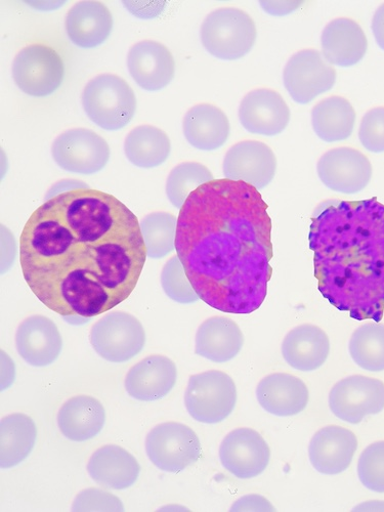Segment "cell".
Instances as JSON below:
<instances>
[{"instance_id": "cell-1", "label": "cell", "mask_w": 384, "mask_h": 512, "mask_svg": "<svg viewBox=\"0 0 384 512\" xmlns=\"http://www.w3.org/2000/svg\"><path fill=\"white\" fill-rule=\"evenodd\" d=\"M147 259L137 217L90 188L47 199L20 240L23 276L38 300L62 317L94 318L130 297Z\"/></svg>"}, {"instance_id": "cell-2", "label": "cell", "mask_w": 384, "mask_h": 512, "mask_svg": "<svg viewBox=\"0 0 384 512\" xmlns=\"http://www.w3.org/2000/svg\"><path fill=\"white\" fill-rule=\"evenodd\" d=\"M267 207L254 187L226 179L201 186L181 208L176 250L209 307L248 315L264 304L273 271Z\"/></svg>"}, {"instance_id": "cell-3", "label": "cell", "mask_w": 384, "mask_h": 512, "mask_svg": "<svg viewBox=\"0 0 384 512\" xmlns=\"http://www.w3.org/2000/svg\"><path fill=\"white\" fill-rule=\"evenodd\" d=\"M321 294L358 321L384 314V205L329 200L316 209L310 231Z\"/></svg>"}, {"instance_id": "cell-4", "label": "cell", "mask_w": 384, "mask_h": 512, "mask_svg": "<svg viewBox=\"0 0 384 512\" xmlns=\"http://www.w3.org/2000/svg\"><path fill=\"white\" fill-rule=\"evenodd\" d=\"M81 101L88 117L110 132L130 123L137 110V98L130 84L114 74H102L90 80Z\"/></svg>"}, {"instance_id": "cell-5", "label": "cell", "mask_w": 384, "mask_h": 512, "mask_svg": "<svg viewBox=\"0 0 384 512\" xmlns=\"http://www.w3.org/2000/svg\"><path fill=\"white\" fill-rule=\"evenodd\" d=\"M204 49L213 57L235 61L245 57L256 40V27L249 15L235 8L210 13L200 30Z\"/></svg>"}, {"instance_id": "cell-6", "label": "cell", "mask_w": 384, "mask_h": 512, "mask_svg": "<svg viewBox=\"0 0 384 512\" xmlns=\"http://www.w3.org/2000/svg\"><path fill=\"white\" fill-rule=\"evenodd\" d=\"M236 403V384L228 374L211 370L190 377L185 406L196 421L220 423L232 414Z\"/></svg>"}, {"instance_id": "cell-7", "label": "cell", "mask_w": 384, "mask_h": 512, "mask_svg": "<svg viewBox=\"0 0 384 512\" xmlns=\"http://www.w3.org/2000/svg\"><path fill=\"white\" fill-rule=\"evenodd\" d=\"M201 452L198 436L182 423H161L146 438L147 456L166 473L183 472L199 460Z\"/></svg>"}, {"instance_id": "cell-8", "label": "cell", "mask_w": 384, "mask_h": 512, "mask_svg": "<svg viewBox=\"0 0 384 512\" xmlns=\"http://www.w3.org/2000/svg\"><path fill=\"white\" fill-rule=\"evenodd\" d=\"M12 73L17 87L24 94L44 98L61 87L65 66L54 49L45 45H31L16 56Z\"/></svg>"}, {"instance_id": "cell-9", "label": "cell", "mask_w": 384, "mask_h": 512, "mask_svg": "<svg viewBox=\"0 0 384 512\" xmlns=\"http://www.w3.org/2000/svg\"><path fill=\"white\" fill-rule=\"evenodd\" d=\"M91 344L104 360L125 363L142 352L146 344V333L142 323L133 315L114 312L94 325Z\"/></svg>"}, {"instance_id": "cell-10", "label": "cell", "mask_w": 384, "mask_h": 512, "mask_svg": "<svg viewBox=\"0 0 384 512\" xmlns=\"http://www.w3.org/2000/svg\"><path fill=\"white\" fill-rule=\"evenodd\" d=\"M52 155L66 172L89 176L101 172L107 165L110 147L95 132L87 128H73L54 141Z\"/></svg>"}, {"instance_id": "cell-11", "label": "cell", "mask_w": 384, "mask_h": 512, "mask_svg": "<svg viewBox=\"0 0 384 512\" xmlns=\"http://www.w3.org/2000/svg\"><path fill=\"white\" fill-rule=\"evenodd\" d=\"M329 407L340 420L358 424L383 411L384 383L363 375L341 379L330 392Z\"/></svg>"}, {"instance_id": "cell-12", "label": "cell", "mask_w": 384, "mask_h": 512, "mask_svg": "<svg viewBox=\"0 0 384 512\" xmlns=\"http://www.w3.org/2000/svg\"><path fill=\"white\" fill-rule=\"evenodd\" d=\"M283 80L292 100L305 105L334 87L336 72L320 52L305 50L290 58Z\"/></svg>"}, {"instance_id": "cell-13", "label": "cell", "mask_w": 384, "mask_h": 512, "mask_svg": "<svg viewBox=\"0 0 384 512\" xmlns=\"http://www.w3.org/2000/svg\"><path fill=\"white\" fill-rule=\"evenodd\" d=\"M321 182L330 190L353 195L364 190L372 177V165L360 151L343 147L328 151L317 165Z\"/></svg>"}, {"instance_id": "cell-14", "label": "cell", "mask_w": 384, "mask_h": 512, "mask_svg": "<svg viewBox=\"0 0 384 512\" xmlns=\"http://www.w3.org/2000/svg\"><path fill=\"white\" fill-rule=\"evenodd\" d=\"M277 169V159L272 149L256 141L234 145L226 154L223 172L227 180L243 182L262 190L269 186Z\"/></svg>"}, {"instance_id": "cell-15", "label": "cell", "mask_w": 384, "mask_h": 512, "mask_svg": "<svg viewBox=\"0 0 384 512\" xmlns=\"http://www.w3.org/2000/svg\"><path fill=\"white\" fill-rule=\"evenodd\" d=\"M220 459L229 473L241 480L261 476L267 469L271 450L265 439L251 429H237L222 442Z\"/></svg>"}, {"instance_id": "cell-16", "label": "cell", "mask_w": 384, "mask_h": 512, "mask_svg": "<svg viewBox=\"0 0 384 512\" xmlns=\"http://www.w3.org/2000/svg\"><path fill=\"white\" fill-rule=\"evenodd\" d=\"M127 68L140 88L159 92L172 82L175 58L165 46L154 40L138 42L127 55Z\"/></svg>"}, {"instance_id": "cell-17", "label": "cell", "mask_w": 384, "mask_h": 512, "mask_svg": "<svg viewBox=\"0 0 384 512\" xmlns=\"http://www.w3.org/2000/svg\"><path fill=\"white\" fill-rule=\"evenodd\" d=\"M239 119L250 134L274 137L287 127L290 110L278 93L260 89L244 97L239 108Z\"/></svg>"}, {"instance_id": "cell-18", "label": "cell", "mask_w": 384, "mask_h": 512, "mask_svg": "<svg viewBox=\"0 0 384 512\" xmlns=\"http://www.w3.org/2000/svg\"><path fill=\"white\" fill-rule=\"evenodd\" d=\"M16 347L20 357L30 366L47 367L59 358L63 339L51 319L34 315L20 324L16 333Z\"/></svg>"}, {"instance_id": "cell-19", "label": "cell", "mask_w": 384, "mask_h": 512, "mask_svg": "<svg viewBox=\"0 0 384 512\" xmlns=\"http://www.w3.org/2000/svg\"><path fill=\"white\" fill-rule=\"evenodd\" d=\"M358 449L355 434L341 426L329 425L318 431L309 446L310 461L316 471L335 476L347 471Z\"/></svg>"}, {"instance_id": "cell-20", "label": "cell", "mask_w": 384, "mask_h": 512, "mask_svg": "<svg viewBox=\"0 0 384 512\" xmlns=\"http://www.w3.org/2000/svg\"><path fill=\"white\" fill-rule=\"evenodd\" d=\"M178 370L174 361L150 356L135 365L125 378V390L132 398L154 402L166 397L176 386Z\"/></svg>"}, {"instance_id": "cell-21", "label": "cell", "mask_w": 384, "mask_h": 512, "mask_svg": "<svg viewBox=\"0 0 384 512\" xmlns=\"http://www.w3.org/2000/svg\"><path fill=\"white\" fill-rule=\"evenodd\" d=\"M256 398L268 413L289 417L307 408L310 394L302 379L287 373H274L261 380Z\"/></svg>"}, {"instance_id": "cell-22", "label": "cell", "mask_w": 384, "mask_h": 512, "mask_svg": "<svg viewBox=\"0 0 384 512\" xmlns=\"http://www.w3.org/2000/svg\"><path fill=\"white\" fill-rule=\"evenodd\" d=\"M323 57L330 65L348 68L358 64L368 49L362 27L348 18L331 21L321 37Z\"/></svg>"}, {"instance_id": "cell-23", "label": "cell", "mask_w": 384, "mask_h": 512, "mask_svg": "<svg viewBox=\"0 0 384 512\" xmlns=\"http://www.w3.org/2000/svg\"><path fill=\"white\" fill-rule=\"evenodd\" d=\"M329 354V337L324 330L315 325L297 326L283 340V358L297 371L312 372L321 368Z\"/></svg>"}, {"instance_id": "cell-24", "label": "cell", "mask_w": 384, "mask_h": 512, "mask_svg": "<svg viewBox=\"0 0 384 512\" xmlns=\"http://www.w3.org/2000/svg\"><path fill=\"white\" fill-rule=\"evenodd\" d=\"M88 472L103 488L125 490L138 481L141 466L130 452L116 445H107L93 454Z\"/></svg>"}, {"instance_id": "cell-25", "label": "cell", "mask_w": 384, "mask_h": 512, "mask_svg": "<svg viewBox=\"0 0 384 512\" xmlns=\"http://www.w3.org/2000/svg\"><path fill=\"white\" fill-rule=\"evenodd\" d=\"M113 29L109 9L98 2H81L66 17V31L72 44L81 49H95L104 44Z\"/></svg>"}, {"instance_id": "cell-26", "label": "cell", "mask_w": 384, "mask_h": 512, "mask_svg": "<svg viewBox=\"0 0 384 512\" xmlns=\"http://www.w3.org/2000/svg\"><path fill=\"white\" fill-rule=\"evenodd\" d=\"M186 140L200 151H215L223 147L230 136V122L218 107L200 104L191 108L184 117Z\"/></svg>"}, {"instance_id": "cell-27", "label": "cell", "mask_w": 384, "mask_h": 512, "mask_svg": "<svg viewBox=\"0 0 384 512\" xmlns=\"http://www.w3.org/2000/svg\"><path fill=\"white\" fill-rule=\"evenodd\" d=\"M244 336L239 326L226 317L203 322L196 334V355L215 363H227L239 355Z\"/></svg>"}, {"instance_id": "cell-28", "label": "cell", "mask_w": 384, "mask_h": 512, "mask_svg": "<svg viewBox=\"0 0 384 512\" xmlns=\"http://www.w3.org/2000/svg\"><path fill=\"white\" fill-rule=\"evenodd\" d=\"M106 422V412L100 401L91 396H76L67 401L58 415V425L65 438L85 442L97 437Z\"/></svg>"}, {"instance_id": "cell-29", "label": "cell", "mask_w": 384, "mask_h": 512, "mask_svg": "<svg viewBox=\"0 0 384 512\" xmlns=\"http://www.w3.org/2000/svg\"><path fill=\"white\" fill-rule=\"evenodd\" d=\"M37 439L35 422L21 413L11 414L0 423V466L19 465L32 452Z\"/></svg>"}, {"instance_id": "cell-30", "label": "cell", "mask_w": 384, "mask_h": 512, "mask_svg": "<svg viewBox=\"0 0 384 512\" xmlns=\"http://www.w3.org/2000/svg\"><path fill=\"white\" fill-rule=\"evenodd\" d=\"M355 122V109L348 100L341 97H330L321 101L312 112L314 132L326 143L349 139Z\"/></svg>"}, {"instance_id": "cell-31", "label": "cell", "mask_w": 384, "mask_h": 512, "mask_svg": "<svg viewBox=\"0 0 384 512\" xmlns=\"http://www.w3.org/2000/svg\"><path fill=\"white\" fill-rule=\"evenodd\" d=\"M172 151L167 135L152 125H141L127 135L124 153L135 166L145 169L163 164Z\"/></svg>"}, {"instance_id": "cell-32", "label": "cell", "mask_w": 384, "mask_h": 512, "mask_svg": "<svg viewBox=\"0 0 384 512\" xmlns=\"http://www.w3.org/2000/svg\"><path fill=\"white\" fill-rule=\"evenodd\" d=\"M349 351L362 369L384 371V324L367 323L359 327L351 337Z\"/></svg>"}, {"instance_id": "cell-33", "label": "cell", "mask_w": 384, "mask_h": 512, "mask_svg": "<svg viewBox=\"0 0 384 512\" xmlns=\"http://www.w3.org/2000/svg\"><path fill=\"white\" fill-rule=\"evenodd\" d=\"M147 256L160 260L176 249L178 219L168 212H154L140 223Z\"/></svg>"}, {"instance_id": "cell-34", "label": "cell", "mask_w": 384, "mask_h": 512, "mask_svg": "<svg viewBox=\"0 0 384 512\" xmlns=\"http://www.w3.org/2000/svg\"><path fill=\"white\" fill-rule=\"evenodd\" d=\"M213 181L210 170L198 162H184L170 172L166 195L176 208H182L189 196L201 186Z\"/></svg>"}, {"instance_id": "cell-35", "label": "cell", "mask_w": 384, "mask_h": 512, "mask_svg": "<svg viewBox=\"0 0 384 512\" xmlns=\"http://www.w3.org/2000/svg\"><path fill=\"white\" fill-rule=\"evenodd\" d=\"M161 285L165 294L176 303L190 305L200 300L179 256H174L164 266L161 274Z\"/></svg>"}, {"instance_id": "cell-36", "label": "cell", "mask_w": 384, "mask_h": 512, "mask_svg": "<svg viewBox=\"0 0 384 512\" xmlns=\"http://www.w3.org/2000/svg\"><path fill=\"white\" fill-rule=\"evenodd\" d=\"M358 476L368 490L384 493V441L373 443L363 451Z\"/></svg>"}, {"instance_id": "cell-37", "label": "cell", "mask_w": 384, "mask_h": 512, "mask_svg": "<svg viewBox=\"0 0 384 512\" xmlns=\"http://www.w3.org/2000/svg\"><path fill=\"white\" fill-rule=\"evenodd\" d=\"M359 139L363 147L372 153L384 152V107L368 111L362 119Z\"/></svg>"}, {"instance_id": "cell-38", "label": "cell", "mask_w": 384, "mask_h": 512, "mask_svg": "<svg viewBox=\"0 0 384 512\" xmlns=\"http://www.w3.org/2000/svg\"><path fill=\"white\" fill-rule=\"evenodd\" d=\"M73 511H124V506L116 496L99 490L88 489L77 495L72 505Z\"/></svg>"}, {"instance_id": "cell-39", "label": "cell", "mask_w": 384, "mask_h": 512, "mask_svg": "<svg viewBox=\"0 0 384 512\" xmlns=\"http://www.w3.org/2000/svg\"><path fill=\"white\" fill-rule=\"evenodd\" d=\"M232 511H275L272 504L259 495H248L239 499L231 508Z\"/></svg>"}, {"instance_id": "cell-40", "label": "cell", "mask_w": 384, "mask_h": 512, "mask_svg": "<svg viewBox=\"0 0 384 512\" xmlns=\"http://www.w3.org/2000/svg\"><path fill=\"white\" fill-rule=\"evenodd\" d=\"M303 2H261L263 10L273 16H284L300 8Z\"/></svg>"}, {"instance_id": "cell-41", "label": "cell", "mask_w": 384, "mask_h": 512, "mask_svg": "<svg viewBox=\"0 0 384 512\" xmlns=\"http://www.w3.org/2000/svg\"><path fill=\"white\" fill-rule=\"evenodd\" d=\"M372 31L378 47L384 51V4L374 14Z\"/></svg>"}, {"instance_id": "cell-42", "label": "cell", "mask_w": 384, "mask_h": 512, "mask_svg": "<svg viewBox=\"0 0 384 512\" xmlns=\"http://www.w3.org/2000/svg\"><path fill=\"white\" fill-rule=\"evenodd\" d=\"M80 188H89L87 185L82 184V182L78 181H65L60 182L59 184L55 185L51 191L48 193L47 199H50L56 195H59L60 192H68L73 189H80Z\"/></svg>"}, {"instance_id": "cell-43", "label": "cell", "mask_w": 384, "mask_h": 512, "mask_svg": "<svg viewBox=\"0 0 384 512\" xmlns=\"http://www.w3.org/2000/svg\"><path fill=\"white\" fill-rule=\"evenodd\" d=\"M358 511H384V502L372 501L356 507Z\"/></svg>"}]
</instances>
